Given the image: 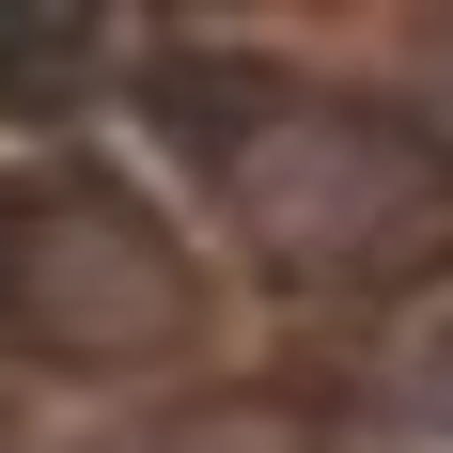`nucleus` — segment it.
Segmentation results:
<instances>
[{
	"mask_svg": "<svg viewBox=\"0 0 453 453\" xmlns=\"http://www.w3.org/2000/svg\"><path fill=\"white\" fill-rule=\"evenodd\" d=\"M0 266H16V173H0Z\"/></svg>",
	"mask_w": 453,
	"mask_h": 453,
	"instance_id": "nucleus-5",
	"label": "nucleus"
},
{
	"mask_svg": "<svg viewBox=\"0 0 453 453\" xmlns=\"http://www.w3.org/2000/svg\"><path fill=\"white\" fill-rule=\"evenodd\" d=\"M375 391H391V422H407V438H453V297H422V313H407V344H391V375H375Z\"/></svg>",
	"mask_w": 453,
	"mask_h": 453,
	"instance_id": "nucleus-4",
	"label": "nucleus"
},
{
	"mask_svg": "<svg viewBox=\"0 0 453 453\" xmlns=\"http://www.w3.org/2000/svg\"><path fill=\"white\" fill-rule=\"evenodd\" d=\"M0 313L32 328L47 360H157V344H188V250L173 219L141 203V188H16V266H0Z\"/></svg>",
	"mask_w": 453,
	"mask_h": 453,
	"instance_id": "nucleus-2",
	"label": "nucleus"
},
{
	"mask_svg": "<svg viewBox=\"0 0 453 453\" xmlns=\"http://www.w3.org/2000/svg\"><path fill=\"white\" fill-rule=\"evenodd\" d=\"M79 79H94L79 0H0V94H79Z\"/></svg>",
	"mask_w": 453,
	"mask_h": 453,
	"instance_id": "nucleus-3",
	"label": "nucleus"
},
{
	"mask_svg": "<svg viewBox=\"0 0 453 453\" xmlns=\"http://www.w3.org/2000/svg\"><path fill=\"white\" fill-rule=\"evenodd\" d=\"M141 110L281 281H438L453 266V141H422L407 110L297 94L266 63H157Z\"/></svg>",
	"mask_w": 453,
	"mask_h": 453,
	"instance_id": "nucleus-1",
	"label": "nucleus"
}]
</instances>
